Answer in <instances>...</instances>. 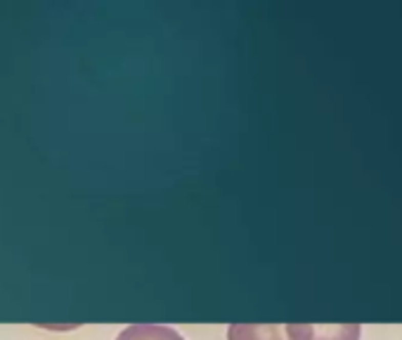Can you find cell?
I'll use <instances>...</instances> for the list:
<instances>
[{
    "instance_id": "obj_1",
    "label": "cell",
    "mask_w": 402,
    "mask_h": 340,
    "mask_svg": "<svg viewBox=\"0 0 402 340\" xmlns=\"http://www.w3.org/2000/svg\"><path fill=\"white\" fill-rule=\"evenodd\" d=\"M289 340H359V324H289Z\"/></svg>"
},
{
    "instance_id": "obj_2",
    "label": "cell",
    "mask_w": 402,
    "mask_h": 340,
    "mask_svg": "<svg viewBox=\"0 0 402 340\" xmlns=\"http://www.w3.org/2000/svg\"><path fill=\"white\" fill-rule=\"evenodd\" d=\"M227 340H289L282 324H232Z\"/></svg>"
},
{
    "instance_id": "obj_3",
    "label": "cell",
    "mask_w": 402,
    "mask_h": 340,
    "mask_svg": "<svg viewBox=\"0 0 402 340\" xmlns=\"http://www.w3.org/2000/svg\"><path fill=\"white\" fill-rule=\"evenodd\" d=\"M116 340H185L182 335L171 326H161V324H133L125 326Z\"/></svg>"
}]
</instances>
